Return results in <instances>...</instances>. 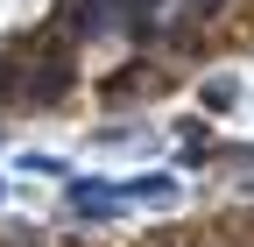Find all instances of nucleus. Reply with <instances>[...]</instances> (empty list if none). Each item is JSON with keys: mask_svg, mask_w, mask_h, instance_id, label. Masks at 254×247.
Returning a JSON list of instances; mask_svg holds the SVG:
<instances>
[{"mask_svg": "<svg viewBox=\"0 0 254 247\" xmlns=\"http://www.w3.org/2000/svg\"><path fill=\"white\" fill-rule=\"evenodd\" d=\"M170 7H184V14H219V0H170Z\"/></svg>", "mask_w": 254, "mask_h": 247, "instance_id": "nucleus-1", "label": "nucleus"}]
</instances>
